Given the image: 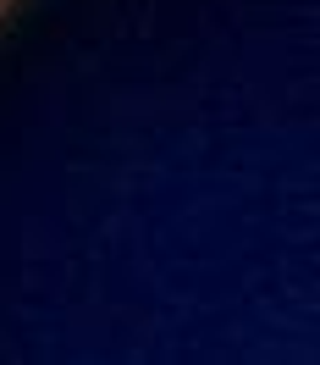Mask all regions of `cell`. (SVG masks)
I'll use <instances>...</instances> for the list:
<instances>
[]
</instances>
